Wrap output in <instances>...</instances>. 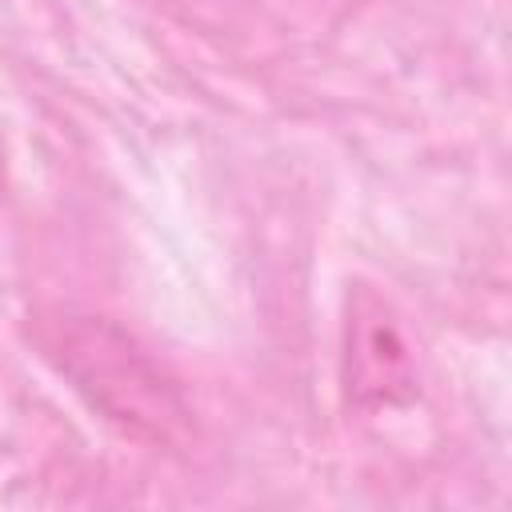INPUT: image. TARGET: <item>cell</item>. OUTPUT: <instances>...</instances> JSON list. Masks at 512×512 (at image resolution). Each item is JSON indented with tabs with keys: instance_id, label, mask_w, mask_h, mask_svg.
Wrapping results in <instances>:
<instances>
[{
	"instance_id": "obj_2",
	"label": "cell",
	"mask_w": 512,
	"mask_h": 512,
	"mask_svg": "<svg viewBox=\"0 0 512 512\" xmlns=\"http://www.w3.org/2000/svg\"><path fill=\"white\" fill-rule=\"evenodd\" d=\"M344 380H348V400L360 408L404 404L416 392V368H412L408 344L388 304L368 288H356L348 296Z\"/></svg>"
},
{
	"instance_id": "obj_1",
	"label": "cell",
	"mask_w": 512,
	"mask_h": 512,
	"mask_svg": "<svg viewBox=\"0 0 512 512\" xmlns=\"http://www.w3.org/2000/svg\"><path fill=\"white\" fill-rule=\"evenodd\" d=\"M64 364L76 388H84L92 404L108 412V420H120L132 432H148L160 440L172 436L184 416L168 380L144 360V352L124 332L108 324H80L68 336Z\"/></svg>"
}]
</instances>
